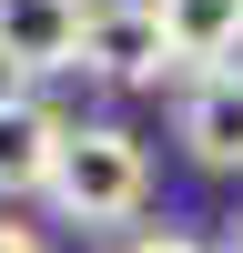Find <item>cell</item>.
Returning a JSON list of instances; mask_svg holds the SVG:
<instances>
[{
  "label": "cell",
  "instance_id": "6",
  "mask_svg": "<svg viewBox=\"0 0 243 253\" xmlns=\"http://www.w3.org/2000/svg\"><path fill=\"white\" fill-rule=\"evenodd\" d=\"M152 20H162L172 71H223V61H243V0H152Z\"/></svg>",
  "mask_w": 243,
  "mask_h": 253
},
{
  "label": "cell",
  "instance_id": "5",
  "mask_svg": "<svg viewBox=\"0 0 243 253\" xmlns=\"http://www.w3.org/2000/svg\"><path fill=\"white\" fill-rule=\"evenodd\" d=\"M61 132H71V122H61L40 91H20V81L0 91V203H20V193H40V182H51Z\"/></svg>",
  "mask_w": 243,
  "mask_h": 253
},
{
  "label": "cell",
  "instance_id": "7",
  "mask_svg": "<svg viewBox=\"0 0 243 253\" xmlns=\"http://www.w3.org/2000/svg\"><path fill=\"white\" fill-rule=\"evenodd\" d=\"M112 253H202L193 233H162V223H152V233H132V243H112Z\"/></svg>",
  "mask_w": 243,
  "mask_h": 253
},
{
  "label": "cell",
  "instance_id": "1",
  "mask_svg": "<svg viewBox=\"0 0 243 253\" xmlns=\"http://www.w3.org/2000/svg\"><path fill=\"white\" fill-rule=\"evenodd\" d=\"M40 193H51L61 223L112 233V223H132L142 203H152V152H142V132H122V122H71Z\"/></svg>",
  "mask_w": 243,
  "mask_h": 253
},
{
  "label": "cell",
  "instance_id": "8",
  "mask_svg": "<svg viewBox=\"0 0 243 253\" xmlns=\"http://www.w3.org/2000/svg\"><path fill=\"white\" fill-rule=\"evenodd\" d=\"M0 253H51V243H40L31 223H0Z\"/></svg>",
  "mask_w": 243,
  "mask_h": 253
},
{
  "label": "cell",
  "instance_id": "2",
  "mask_svg": "<svg viewBox=\"0 0 243 253\" xmlns=\"http://www.w3.org/2000/svg\"><path fill=\"white\" fill-rule=\"evenodd\" d=\"M81 71L112 81V91H152V81L172 71L152 0H91V20H81Z\"/></svg>",
  "mask_w": 243,
  "mask_h": 253
},
{
  "label": "cell",
  "instance_id": "9",
  "mask_svg": "<svg viewBox=\"0 0 243 253\" xmlns=\"http://www.w3.org/2000/svg\"><path fill=\"white\" fill-rule=\"evenodd\" d=\"M223 253H243V223H233V243H223Z\"/></svg>",
  "mask_w": 243,
  "mask_h": 253
},
{
  "label": "cell",
  "instance_id": "3",
  "mask_svg": "<svg viewBox=\"0 0 243 253\" xmlns=\"http://www.w3.org/2000/svg\"><path fill=\"white\" fill-rule=\"evenodd\" d=\"M81 20H91V0H0V71L20 91L51 71H81Z\"/></svg>",
  "mask_w": 243,
  "mask_h": 253
},
{
  "label": "cell",
  "instance_id": "4",
  "mask_svg": "<svg viewBox=\"0 0 243 253\" xmlns=\"http://www.w3.org/2000/svg\"><path fill=\"white\" fill-rule=\"evenodd\" d=\"M172 132H182V152H193L202 172H243V61H223V71H193V81H182Z\"/></svg>",
  "mask_w": 243,
  "mask_h": 253
}]
</instances>
